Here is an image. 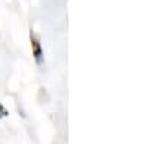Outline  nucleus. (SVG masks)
Segmentation results:
<instances>
[{
	"label": "nucleus",
	"mask_w": 146,
	"mask_h": 144,
	"mask_svg": "<svg viewBox=\"0 0 146 144\" xmlns=\"http://www.w3.org/2000/svg\"><path fill=\"white\" fill-rule=\"evenodd\" d=\"M29 38H31V47H32V55H34V58H35L36 64L41 66V64L44 63V55H42V48H41L40 37H38V35H36L34 31H31Z\"/></svg>",
	"instance_id": "f257e3e1"
},
{
	"label": "nucleus",
	"mask_w": 146,
	"mask_h": 144,
	"mask_svg": "<svg viewBox=\"0 0 146 144\" xmlns=\"http://www.w3.org/2000/svg\"><path fill=\"white\" fill-rule=\"evenodd\" d=\"M9 114H7V111H6V108L0 103V118H3V116H7Z\"/></svg>",
	"instance_id": "f03ea898"
}]
</instances>
